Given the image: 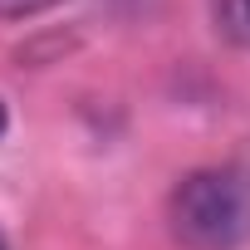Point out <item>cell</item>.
Masks as SVG:
<instances>
[{
  "label": "cell",
  "mask_w": 250,
  "mask_h": 250,
  "mask_svg": "<svg viewBox=\"0 0 250 250\" xmlns=\"http://www.w3.org/2000/svg\"><path fill=\"white\" fill-rule=\"evenodd\" d=\"M172 235L191 250H240L250 240V172L196 167L167 196Z\"/></svg>",
  "instance_id": "cell-1"
},
{
  "label": "cell",
  "mask_w": 250,
  "mask_h": 250,
  "mask_svg": "<svg viewBox=\"0 0 250 250\" xmlns=\"http://www.w3.org/2000/svg\"><path fill=\"white\" fill-rule=\"evenodd\" d=\"M211 5V25L226 44L250 49V0H206Z\"/></svg>",
  "instance_id": "cell-2"
},
{
  "label": "cell",
  "mask_w": 250,
  "mask_h": 250,
  "mask_svg": "<svg viewBox=\"0 0 250 250\" xmlns=\"http://www.w3.org/2000/svg\"><path fill=\"white\" fill-rule=\"evenodd\" d=\"M59 0H0V20H30V15H44Z\"/></svg>",
  "instance_id": "cell-3"
},
{
  "label": "cell",
  "mask_w": 250,
  "mask_h": 250,
  "mask_svg": "<svg viewBox=\"0 0 250 250\" xmlns=\"http://www.w3.org/2000/svg\"><path fill=\"white\" fill-rule=\"evenodd\" d=\"M10 133V113H5V103H0V138Z\"/></svg>",
  "instance_id": "cell-4"
},
{
  "label": "cell",
  "mask_w": 250,
  "mask_h": 250,
  "mask_svg": "<svg viewBox=\"0 0 250 250\" xmlns=\"http://www.w3.org/2000/svg\"><path fill=\"white\" fill-rule=\"evenodd\" d=\"M0 250H10V245H5V235H0Z\"/></svg>",
  "instance_id": "cell-5"
}]
</instances>
